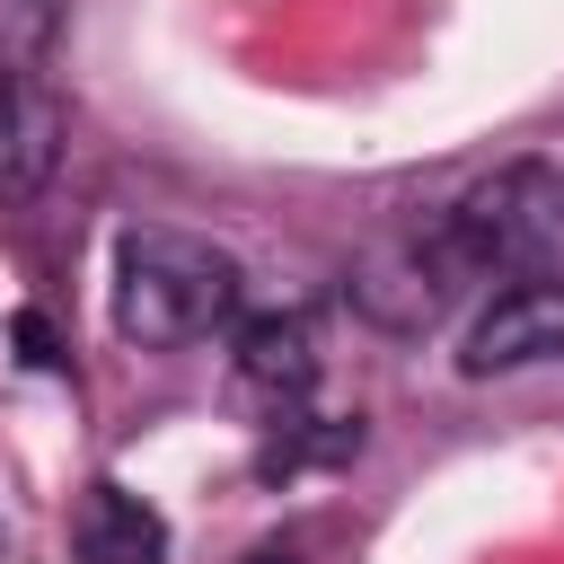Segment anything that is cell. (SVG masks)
I'll return each mask as SVG.
<instances>
[{
	"label": "cell",
	"instance_id": "6da1fadb",
	"mask_svg": "<svg viewBox=\"0 0 564 564\" xmlns=\"http://www.w3.org/2000/svg\"><path fill=\"white\" fill-rule=\"evenodd\" d=\"M238 256L212 247V238H185V229H123L115 247V326L141 344V352H176V344H203L238 317Z\"/></svg>",
	"mask_w": 564,
	"mask_h": 564
},
{
	"label": "cell",
	"instance_id": "7a4b0ae2",
	"mask_svg": "<svg viewBox=\"0 0 564 564\" xmlns=\"http://www.w3.org/2000/svg\"><path fill=\"white\" fill-rule=\"evenodd\" d=\"M441 229H449V247H458V264H467L476 282H529V273H546L555 247H564V167L511 159V167H494Z\"/></svg>",
	"mask_w": 564,
	"mask_h": 564
},
{
	"label": "cell",
	"instance_id": "3957f363",
	"mask_svg": "<svg viewBox=\"0 0 564 564\" xmlns=\"http://www.w3.org/2000/svg\"><path fill=\"white\" fill-rule=\"evenodd\" d=\"M467 282H476V273L458 264V247H449L441 220H432V229H388V238H370V247L352 256V308H361L379 335H432V326L458 308Z\"/></svg>",
	"mask_w": 564,
	"mask_h": 564
},
{
	"label": "cell",
	"instance_id": "277c9868",
	"mask_svg": "<svg viewBox=\"0 0 564 564\" xmlns=\"http://www.w3.org/2000/svg\"><path fill=\"white\" fill-rule=\"evenodd\" d=\"M229 397H238V414H256L273 432L300 423V405L317 397V335L300 317H247L229 335Z\"/></svg>",
	"mask_w": 564,
	"mask_h": 564
},
{
	"label": "cell",
	"instance_id": "5b68a950",
	"mask_svg": "<svg viewBox=\"0 0 564 564\" xmlns=\"http://www.w3.org/2000/svg\"><path fill=\"white\" fill-rule=\"evenodd\" d=\"M529 361H564V282H555V273L502 282V291L485 300V317L467 326V352H458L467 379L529 370Z\"/></svg>",
	"mask_w": 564,
	"mask_h": 564
},
{
	"label": "cell",
	"instance_id": "8992f818",
	"mask_svg": "<svg viewBox=\"0 0 564 564\" xmlns=\"http://www.w3.org/2000/svg\"><path fill=\"white\" fill-rule=\"evenodd\" d=\"M53 97L35 79V62L0 53V194H35L53 167Z\"/></svg>",
	"mask_w": 564,
	"mask_h": 564
},
{
	"label": "cell",
	"instance_id": "52a82bcc",
	"mask_svg": "<svg viewBox=\"0 0 564 564\" xmlns=\"http://www.w3.org/2000/svg\"><path fill=\"white\" fill-rule=\"evenodd\" d=\"M79 546H88V564H167V520L123 485H88Z\"/></svg>",
	"mask_w": 564,
	"mask_h": 564
},
{
	"label": "cell",
	"instance_id": "ba28073f",
	"mask_svg": "<svg viewBox=\"0 0 564 564\" xmlns=\"http://www.w3.org/2000/svg\"><path fill=\"white\" fill-rule=\"evenodd\" d=\"M238 564H300V546H282V538H273V546H247Z\"/></svg>",
	"mask_w": 564,
	"mask_h": 564
}]
</instances>
